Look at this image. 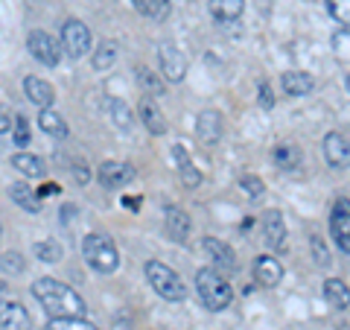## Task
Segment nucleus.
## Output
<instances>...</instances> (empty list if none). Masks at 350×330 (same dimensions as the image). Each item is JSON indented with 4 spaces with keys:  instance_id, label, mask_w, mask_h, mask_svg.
<instances>
[{
    "instance_id": "obj_17",
    "label": "nucleus",
    "mask_w": 350,
    "mask_h": 330,
    "mask_svg": "<svg viewBox=\"0 0 350 330\" xmlns=\"http://www.w3.org/2000/svg\"><path fill=\"white\" fill-rule=\"evenodd\" d=\"M207 6L219 24H237L245 12V0H207Z\"/></svg>"
},
{
    "instance_id": "obj_7",
    "label": "nucleus",
    "mask_w": 350,
    "mask_h": 330,
    "mask_svg": "<svg viewBox=\"0 0 350 330\" xmlns=\"http://www.w3.org/2000/svg\"><path fill=\"white\" fill-rule=\"evenodd\" d=\"M158 62H161V73L167 82H181L184 76H187V59H184V53L170 41L161 44Z\"/></svg>"
},
{
    "instance_id": "obj_44",
    "label": "nucleus",
    "mask_w": 350,
    "mask_h": 330,
    "mask_svg": "<svg viewBox=\"0 0 350 330\" xmlns=\"http://www.w3.org/2000/svg\"><path fill=\"white\" fill-rule=\"evenodd\" d=\"M123 207H129V211H137V207H140V199H129V196H126V199H123Z\"/></svg>"
},
{
    "instance_id": "obj_27",
    "label": "nucleus",
    "mask_w": 350,
    "mask_h": 330,
    "mask_svg": "<svg viewBox=\"0 0 350 330\" xmlns=\"http://www.w3.org/2000/svg\"><path fill=\"white\" fill-rule=\"evenodd\" d=\"M12 167L18 173H24L27 179H41L44 173H47V167H44V161L38 155H29V152H18V155L12 158Z\"/></svg>"
},
{
    "instance_id": "obj_43",
    "label": "nucleus",
    "mask_w": 350,
    "mask_h": 330,
    "mask_svg": "<svg viewBox=\"0 0 350 330\" xmlns=\"http://www.w3.org/2000/svg\"><path fill=\"white\" fill-rule=\"evenodd\" d=\"M56 193H59L56 184H44L41 190H38V199H47V196H56Z\"/></svg>"
},
{
    "instance_id": "obj_45",
    "label": "nucleus",
    "mask_w": 350,
    "mask_h": 330,
    "mask_svg": "<svg viewBox=\"0 0 350 330\" xmlns=\"http://www.w3.org/2000/svg\"><path fill=\"white\" fill-rule=\"evenodd\" d=\"M3 290H6V283H3V281H0V292H3Z\"/></svg>"
},
{
    "instance_id": "obj_2",
    "label": "nucleus",
    "mask_w": 350,
    "mask_h": 330,
    "mask_svg": "<svg viewBox=\"0 0 350 330\" xmlns=\"http://www.w3.org/2000/svg\"><path fill=\"white\" fill-rule=\"evenodd\" d=\"M196 292H199L202 304L211 313H222L225 307H231L234 290L225 281V275H219L216 269H199L196 272Z\"/></svg>"
},
{
    "instance_id": "obj_9",
    "label": "nucleus",
    "mask_w": 350,
    "mask_h": 330,
    "mask_svg": "<svg viewBox=\"0 0 350 330\" xmlns=\"http://www.w3.org/2000/svg\"><path fill=\"white\" fill-rule=\"evenodd\" d=\"M96 179H100V184L105 190H120V187H126L131 179H135V170L123 161H103L100 170H96Z\"/></svg>"
},
{
    "instance_id": "obj_30",
    "label": "nucleus",
    "mask_w": 350,
    "mask_h": 330,
    "mask_svg": "<svg viewBox=\"0 0 350 330\" xmlns=\"http://www.w3.org/2000/svg\"><path fill=\"white\" fill-rule=\"evenodd\" d=\"M94 68L96 71H108V68H114V62H117V41H100V47L94 50Z\"/></svg>"
},
{
    "instance_id": "obj_40",
    "label": "nucleus",
    "mask_w": 350,
    "mask_h": 330,
    "mask_svg": "<svg viewBox=\"0 0 350 330\" xmlns=\"http://www.w3.org/2000/svg\"><path fill=\"white\" fill-rule=\"evenodd\" d=\"M260 105L262 108H275V94H271L269 82H260Z\"/></svg>"
},
{
    "instance_id": "obj_29",
    "label": "nucleus",
    "mask_w": 350,
    "mask_h": 330,
    "mask_svg": "<svg viewBox=\"0 0 350 330\" xmlns=\"http://www.w3.org/2000/svg\"><path fill=\"white\" fill-rule=\"evenodd\" d=\"M137 82H140V88H144V94L152 97V100H155V97H163V91H167V85H163L161 76L152 73L149 68H144V64L137 68Z\"/></svg>"
},
{
    "instance_id": "obj_28",
    "label": "nucleus",
    "mask_w": 350,
    "mask_h": 330,
    "mask_svg": "<svg viewBox=\"0 0 350 330\" xmlns=\"http://www.w3.org/2000/svg\"><path fill=\"white\" fill-rule=\"evenodd\" d=\"M330 234L336 240V246L350 255V216L333 214V219H330Z\"/></svg>"
},
{
    "instance_id": "obj_22",
    "label": "nucleus",
    "mask_w": 350,
    "mask_h": 330,
    "mask_svg": "<svg viewBox=\"0 0 350 330\" xmlns=\"http://www.w3.org/2000/svg\"><path fill=\"white\" fill-rule=\"evenodd\" d=\"M172 158L178 161V173H181L184 187H199V184H202V173L193 167L187 149H184V147H172Z\"/></svg>"
},
{
    "instance_id": "obj_5",
    "label": "nucleus",
    "mask_w": 350,
    "mask_h": 330,
    "mask_svg": "<svg viewBox=\"0 0 350 330\" xmlns=\"http://www.w3.org/2000/svg\"><path fill=\"white\" fill-rule=\"evenodd\" d=\"M62 50L68 53L70 59H82L85 53H91V29H88L85 21H64L62 27Z\"/></svg>"
},
{
    "instance_id": "obj_1",
    "label": "nucleus",
    "mask_w": 350,
    "mask_h": 330,
    "mask_svg": "<svg viewBox=\"0 0 350 330\" xmlns=\"http://www.w3.org/2000/svg\"><path fill=\"white\" fill-rule=\"evenodd\" d=\"M32 295H36V301L44 307V313L50 318H85L88 307L82 295L56 278H38L32 283Z\"/></svg>"
},
{
    "instance_id": "obj_4",
    "label": "nucleus",
    "mask_w": 350,
    "mask_h": 330,
    "mask_svg": "<svg viewBox=\"0 0 350 330\" xmlns=\"http://www.w3.org/2000/svg\"><path fill=\"white\" fill-rule=\"evenodd\" d=\"M146 281L152 283V290H155L161 299H167V301H184L187 299V287L181 283L178 272L163 266L161 260H149L146 263Z\"/></svg>"
},
{
    "instance_id": "obj_42",
    "label": "nucleus",
    "mask_w": 350,
    "mask_h": 330,
    "mask_svg": "<svg viewBox=\"0 0 350 330\" xmlns=\"http://www.w3.org/2000/svg\"><path fill=\"white\" fill-rule=\"evenodd\" d=\"M333 214H345V216H350V202H347V199H336Z\"/></svg>"
},
{
    "instance_id": "obj_46",
    "label": "nucleus",
    "mask_w": 350,
    "mask_h": 330,
    "mask_svg": "<svg viewBox=\"0 0 350 330\" xmlns=\"http://www.w3.org/2000/svg\"><path fill=\"white\" fill-rule=\"evenodd\" d=\"M347 94H350V73H347Z\"/></svg>"
},
{
    "instance_id": "obj_32",
    "label": "nucleus",
    "mask_w": 350,
    "mask_h": 330,
    "mask_svg": "<svg viewBox=\"0 0 350 330\" xmlns=\"http://www.w3.org/2000/svg\"><path fill=\"white\" fill-rule=\"evenodd\" d=\"M44 330H96V327L85 322V318H50Z\"/></svg>"
},
{
    "instance_id": "obj_8",
    "label": "nucleus",
    "mask_w": 350,
    "mask_h": 330,
    "mask_svg": "<svg viewBox=\"0 0 350 330\" xmlns=\"http://www.w3.org/2000/svg\"><path fill=\"white\" fill-rule=\"evenodd\" d=\"M204 251H207V257L213 260V269L222 275V272H228V275H234V272H239V260H237V255H234V249L228 246V243H222V240H216V237H204Z\"/></svg>"
},
{
    "instance_id": "obj_39",
    "label": "nucleus",
    "mask_w": 350,
    "mask_h": 330,
    "mask_svg": "<svg viewBox=\"0 0 350 330\" xmlns=\"http://www.w3.org/2000/svg\"><path fill=\"white\" fill-rule=\"evenodd\" d=\"M73 179H76V184H88V181H91V170H88L85 161L73 164Z\"/></svg>"
},
{
    "instance_id": "obj_6",
    "label": "nucleus",
    "mask_w": 350,
    "mask_h": 330,
    "mask_svg": "<svg viewBox=\"0 0 350 330\" xmlns=\"http://www.w3.org/2000/svg\"><path fill=\"white\" fill-rule=\"evenodd\" d=\"M27 47L32 53V59L41 62L44 68H56V64L62 62V44L50 36V32H44V29H32L29 36H27Z\"/></svg>"
},
{
    "instance_id": "obj_16",
    "label": "nucleus",
    "mask_w": 350,
    "mask_h": 330,
    "mask_svg": "<svg viewBox=\"0 0 350 330\" xmlns=\"http://www.w3.org/2000/svg\"><path fill=\"white\" fill-rule=\"evenodd\" d=\"M254 281L260 287H278L283 281V266L271 255H260L254 260Z\"/></svg>"
},
{
    "instance_id": "obj_33",
    "label": "nucleus",
    "mask_w": 350,
    "mask_h": 330,
    "mask_svg": "<svg viewBox=\"0 0 350 330\" xmlns=\"http://www.w3.org/2000/svg\"><path fill=\"white\" fill-rule=\"evenodd\" d=\"M327 12L333 15L336 24L350 27V0H327Z\"/></svg>"
},
{
    "instance_id": "obj_14",
    "label": "nucleus",
    "mask_w": 350,
    "mask_h": 330,
    "mask_svg": "<svg viewBox=\"0 0 350 330\" xmlns=\"http://www.w3.org/2000/svg\"><path fill=\"white\" fill-rule=\"evenodd\" d=\"M137 114H140V120H144L149 135H163V131H167V117H163L161 105L152 100V97H144V100H140Z\"/></svg>"
},
{
    "instance_id": "obj_25",
    "label": "nucleus",
    "mask_w": 350,
    "mask_h": 330,
    "mask_svg": "<svg viewBox=\"0 0 350 330\" xmlns=\"http://www.w3.org/2000/svg\"><path fill=\"white\" fill-rule=\"evenodd\" d=\"M301 161H304V155H301V149L295 147V144H278V147H275V164H278L283 173L298 170Z\"/></svg>"
},
{
    "instance_id": "obj_38",
    "label": "nucleus",
    "mask_w": 350,
    "mask_h": 330,
    "mask_svg": "<svg viewBox=\"0 0 350 330\" xmlns=\"http://www.w3.org/2000/svg\"><path fill=\"white\" fill-rule=\"evenodd\" d=\"M333 50H336V56L342 62H350V32L347 29H342V32H336L333 36Z\"/></svg>"
},
{
    "instance_id": "obj_24",
    "label": "nucleus",
    "mask_w": 350,
    "mask_h": 330,
    "mask_svg": "<svg viewBox=\"0 0 350 330\" xmlns=\"http://www.w3.org/2000/svg\"><path fill=\"white\" fill-rule=\"evenodd\" d=\"M131 6H135L144 18L158 21V24L170 18V9H172V6H170V0H131Z\"/></svg>"
},
{
    "instance_id": "obj_37",
    "label": "nucleus",
    "mask_w": 350,
    "mask_h": 330,
    "mask_svg": "<svg viewBox=\"0 0 350 330\" xmlns=\"http://www.w3.org/2000/svg\"><path fill=\"white\" fill-rule=\"evenodd\" d=\"M310 249H312V257H315V263H319V266L321 269H327V266H330V251H327V246H324V240L319 237V234H315L312 240H310Z\"/></svg>"
},
{
    "instance_id": "obj_23",
    "label": "nucleus",
    "mask_w": 350,
    "mask_h": 330,
    "mask_svg": "<svg viewBox=\"0 0 350 330\" xmlns=\"http://www.w3.org/2000/svg\"><path fill=\"white\" fill-rule=\"evenodd\" d=\"M324 299L330 301L336 310H347V307H350V290H347V283L338 281V278H327L324 281Z\"/></svg>"
},
{
    "instance_id": "obj_13",
    "label": "nucleus",
    "mask_w": 350,
    "mask_h": 330,
    "mask_svg": "<svg viewBox=\"0 0 350 330\" xmlns=\"http://www.w3.org/2000/svg\"><path fill=\"white\" fill-rule=\"evenodd\" d=\"M262 240L271 251H283L286 249V225H283V214L280 211H269L262 219Z\"/></svg>"
},
{
    "instance_id": "obj_18",
    "label": "nucleus",
    "mask_w": 350,
    "mask_h": 330,
    "mask_svg": "<svg viewBox=\"0 0 350 330\" xmlns=\"http://www.w3.org/2000/svg\"><path fill=\"white\" fill-rule=\"evenodd\" d=\"M163 225H167L170 240H175V243H187V237H190V216L184 214L181 207H167Z\"/></svg>"
},
{
    "instance_id": "obj_19",
    "label": "nucleus",
    "mask_w": 350,
    "mask_h": 330,
    "mask_svg": "<svg viewBox=\"0 0 350 330\" xmlns=\"http://www.w3.org/2000/svg\"><path fill=\"white\" fill-rule=\"evenodd\" d=\"M9 199H12L21 211H27V214H38L41 211L38 190H32L27 181H15L12 187H9Z\"/></svg>"
},
{
    "instance_id": "obj_15",
    "label": "nucleus",
    "mask_w": 350,
    "mask_h": 330,
    "mask_svg": "<svg viewBox=\"0 0 350 330\" xmlns=\"http://www.w3.org/2000/svg\"><path fill=\"white\" fill-rule=\"evenodd\" d=\"M24 94H27V100L32 105H38V108H50L53 103H56V91H53V85L38 79V76H27L24 79Z\"/></svg>"
},
{
    "instance_id": "obj_10",
    "label": "nucleus",
    "mask_w": 350,
    "mask_h": 330,
    "mask_svg": "<svg viewBox=\"0 0 350 330\" xmlns=\"http://www.w3.org/2000/svg\"><path fill=\"white\" fill-rule=\"evenodd\" d=\"M324 158L333 170L350 167V138L342 135V131H330L324 138Z\"/></svg>"
},
{
    "instance_id": "obj_3",
    "label": "nucleus",
    "mask_w": 350,
    "mask_h": 330,
    "mask_svg": "<svg viewBox=\"0 0 350 330\" xmlns=\"http://www.w3.org/2000/svg\"><path fill=\"white\" fill-rule=\"evenodd\" d=\"M82 255L88 260V266L100 275H111L120 266L117 246L111 243V237H105V234H88L82 240Z\"/></svg>"
},
{
    "instance_id": "obj_20",
    "label": "nucleus",
    "mask_w": 350,
    "mask_h": 330,
    "mask_svg": "<svg viewBox=\"0 0 350 330\" xmlns=\"http://www.w3.org/2000/svg\"><path fill=\"white\" fill-rule=\"evenodd\" d=\"M103 108H105V114L114 120L117 129H131V126H135V114H131L129 103H123L120 97H105Z\"/></svg>"
},
{
    "instance_id": "obj_41",
    "label": "nucleus",
    "mask_w": 350,
    "mask_h": 330,
    "mask_svg": "<svg viewBox=\"0 0 350 330\" xmlns=\"http://www.w3.org/2000/svg\"><path fill=\"white\" fill-rule=\"evenodd\" d=\"M12 123H15V117H12V112L0 103V135H6L9 129H12Z\"/></svg>"
},
{
    "instance_id": "obj_12",
    "label": "nucleus",
    "mask_w": 350,
    "mask_h": 330,
    "mask_svg": "<svg viewBox=\"0 0 350 330\" xmlns=\"http://www.w3.org/2000/svg\"><path fill=\"white\" fill-rule=\"evenodd\" d=\"M196 135H199L204 147H216L222 140V114L213 112V108L202 112L199 120H196Z\"/></svg>"
},
{
    "instance_id": "obj_21",
    "label": "nucleus",
    "mask_w": 350,
    "mask_h": 330,
    "mask_svg": "<svg viewBox=\"0 0 350 330\" xmlns=\"http://www.w3.org/2000/svg\"><path fill=\"white\" fill-rule=\"evenodd\" d=\"M315 88V79L306 71H289L283 73V91L289 97H306Z\"/></svg>"
},
{
    "instance_id": "obj_11",
    "label": "nucleus",
    "mask_w": 350,
    "mask_h": 330,
    "mask_svg": "<svg viewBox=\"0 0 350 330\" xmlns=\"http://www.w3.org/2000/svg\"><path fill=\"white\" fill-rule=\"evenodd\" d=\"M0 330H32V318L21 301H0Z\"/></svg>"
},
{
    "instance_id": "obj_35",
    "label": "nucleus",
    "mask_w": 350,
    "mask_h": 330,
    "mask_svg": "<svg viewBox=\"0 0 350 330\" xmlns=\"http://www.w3.org/2000/svg\"><path fill=\"white\" fill-rule=\"evenodd\" d=\"M239 187L245 190L248 199H260V196L266 193V184H262L260 175H243V179H239Z\"/></svg>"
},
{
    "instance_id": "obj_31",
    "label": "nucleus",
    "mask_w": 350,
    "mask_h": 330,
    "mask_svg": "<svg viewBox=\"0 0 350 330\" xmlns=\"http://www.w3.org/2000/svg\"><path fill=\"white\" fill-rule=\"evenodd\" d=\"M32 251H36V257L41 263H59L64 249L59 246V240H38L36 246H32Z\"/></svg>"
},
{
    "instance_id": "obj_34",
    "label": "nucleus",
    "mask_w": 350,
    "mask_h": 330,
    "mask_svg": "<svg viewBox=\"0 0 350 330\" xmlns=\"http://www.w3.org/2000/svg\"><path fill=\"white\" fill-rule=\"evenodd\" d=\"M0 269H3L6 275H21L27 269L24 257H21V251H6L3 257H0Z\"/></svg>"
},
{
    "instance_id": "obj_36",
    "label": "nucleus",
    "mask_w": 350,
    "mask_h": 330,
    "mask_svg": "<svg viewBox=\"0 0 350 330\" xmlns=\"http://www.w3.org/2000/svg\"><path fill=\"white\" fill-rule=\"evenodd\" d=\"M12 140H15V147H27V144H29V120H27L24 114H15Z\"/></svg>"
},
{
    "instance_id": "obj_47",
    "label": "nucleus",
    "mask_w": 350,
    "mask_h": 330,
    "mask_svg": "<svg viewBox=\"0 0 350 330\" xmlns=\"http://www.w3.org/2000/svg\"><path fill=\"white\" fill-rule=\"evenodd\" d=\"M0 234H3V225H0Z\"/></svg>"
},
{
    "instance_id": "obj_26",
    "label": "nucleus",
    "mask_w": 350,
    "mask_h": 330,
    "mask_svg": "<svg viewBox=\"0 0 350 330\" xmlns=\"http://www.w3.org/2000/svg\"><path fill=\"white\" fill-rule=\"evenodd\" d=\"M38 126H41V131H47L50 138H68V126H64V117H62L59 112H53V108H41Z\"/></svg>"
}]
</instances>
